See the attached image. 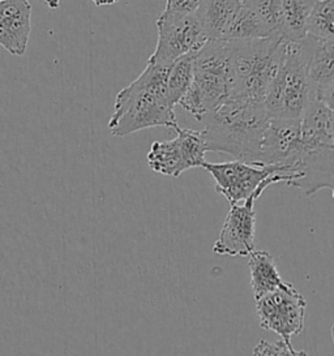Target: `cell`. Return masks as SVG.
<instances>
[{
	"mask_svg": "<svg viewBox=\"0 0 334 356\" xmlns=\"http://www.w3.org/2000/svg\"><path fill=\"white\" fill-rule=\"evenodd\" d=\"M95 6H98V7H102V6H111V4H115V3H118L119 0H92Z\"/></svg>",
	"mask_w": 334,
	"mask_h": 356,
	"instance_id": "obj_25",
	"label": "cell"
},
{
	"mask_svg": "<svg viewBox=\"0 0 334 356\" xmlns=\"http://www.w3.org/2000/svg\"><path fill=\"white\" fill-rule=\"evenodd\" d=\"M250 286L255 300H259L267 293H273L285 287L289 282L282 280L271 253L267 251H255L250 254Z\"/></svg>",
	"mask_w": 334,
	"mask_h": 356,
	"instance_id": "obj_15",
	"label": "cell"
},
{
	"mask_svg": "<svg viewBox=\"0 0 334 356\" xmlns=\"http://www.w3.org/2000/svg\"><path fill=\"white\" fill-rule=\"evenodd\" d=\"M302 43L307 55V76L312 99L333 108L334 41L305 35Z\"/></svg>",
	"mask_w": 334,
	"mask_h": 356,
	"instance_id": "obj_12",
	"label": "cell"
},
{
	"mask_svg": "<svg viewBox=\"0 0 334 356\" xmlns=\"http://www.w3.org/2000/svg\"><path fill=\"white\" fill-rule=\"evenodd\" d=\"M302 147L301 119H271L261 138L259 157L253 166L271 168L289 186L292 168Z\"/></svg>",
	"mask_w": 334,
	"mask_h": 356,
	"instance_id": "obj_9",
	"label": "cell"
},
{
	"mask_svg": "<svg viewBox=\"0 0 334 356\" xmlns=\"http://www.w3.org/2000/svg\"><path fill=\"white\" fill-rule=\"evenodd\" d=\"M264 38H271V33L260 22L256 13L247 6V3L241 1L239 10L235 13L229 29L223 37V41L230 43H243Z\"/></svg>",
	"mask_w": 334,
	"mask_h": 356,
	"instance_id": "obj_18",
	"label": "cell"
},
{
	"mask_svg": "<svg viewBox=\"0 0 334 356\" xmlns=\"http://www.w3.org/2000/svg\"><path fill=\"white\" fill-rule=\"evenodd\" d=\"M240 4V0H200L195 15L209 41H223Z\"/></svg>",
	"mask_w": 334,
	"mask_h": 356,
	"instance_id": "obj_14",
	"label": "cell"
},
{
	"mask_svg": "<svg viewBox=\"0 0 334 356\" xmlns=\"http://www.w3.org/2000/svg\"><path fill=\"white\" fill-rule=\"evenodd\" d=\"M311 99L304 46L302 41L287 42L281 65L264 99L267 115L271 119H301Z\"/></svg>",
	"mask_w": 334,
	"mask_h": 356,
	"instance_id": "obj_6",
	"label": "cell"
},
{
	"mask_svg": "<svg viewBox=\"0 0 334 356\" xmlns=\"http://www.w3.org/2000/svg\"><path fill=\"white\" fill-rule=\"evenodd\" d=\"M202 168L216 180V191L229 200L231 205L248 199L259 200L269 186L285 181L273 168H257L240 161L225 163L205 162Z\"/></svg>",
	"mask_w": 334,
	"mask_h": 356,
	"instance_id": "obj_8",
	"label": "cell"
},
{
	"mask_svg": "<svg viewBox=\"0 0 334 356\" xmlns=\"http://www.w3.org/2000/svg\"><path fill=\"white\" fill-rule=\"evenodd\" d=\"M252 356H307V353L295 350L292 343H285L281 339L278 342L260 341L253 348Z\"/></svg>",
	"mask_w": 334,
	"mask_h": 356,
	"instance_id": "obj_23",
	"label": "cell"
},
{
	"mask_svg": "<svg viewBox=\"0 0 334 356\" xmlns=\"http://www.w3.org/2000/svg\"><path fill=\"white\" fill-rule=\"evenodd\" d=\"M146 161L148 166L154 172L165 177L177 178L188 170L177 137L168 141H154Z\"/></svg>",
	"mask_w": 334,
	"mask_h": 356,
	"instance_id": "obj_16",
	"label": "cell"
},
{
	"mask_svg": "<svg viewBox=\"0 0 334 356\" xmlns=\"http://www.w3.org/2000/svg\"><path fill=\"white\" fill-rule=\"evenodd\" d=\"M175 131L177 132V143L188 170L202 168V165L207 162L205 153L208 152V145L202 131L180 127H177Z\"/></svg>",
	"mask_w": 334,
	"mask_h": 356,
	"instance_id": "obj_21",
	"label": "cell"
},
{
	"mask_svg": "<svg viewBox=\"0 0 334 356\" xmlns=\"http://www.w3.org/2000/svg\"><path fill=\"white\" fill-rule=\"evenodd\" d=\"M256 201L257 200L248 199L244 202L231 205L218 239L214 243V253L219 256L247 257L256 250Z\"/></svg>",
	"mask_w": 334,
	"mask_h": 356,
	"instance_id": "obj_11",
	"label": "cell"
},
{
	"mask_svg": "<svg viewBox=\"0 0 334 356\" xmlns=\"http://www.w3.org/2000/svg\"><path fill=\"white\" fill-rule=\"evenodd\" d=\"M316 0H282L281 35L287 42L305 38V26Z\"/></svg>",
	"mask_w": 334,
	"mask_h": 356,
	"instance_id": "obj_17",
	"label": "cell"
},
{
	"mask_svg": "<svg viewBox=\"0 0 334 356\" xmlns=\"http://www.w3.org/2000/svg\"><path fill=\"white\" fill-rule=\"evenodd\" d=\"M240 1H244V0H240Z\"/></svg>",
	"mask_w": 334,
	"mask_h": 356,
	"instance_id": "obj_27",
	"label": "cell"
},
{
	"mask_svg": "<svg viewBox=\"0 0 334 356\" xmlns=\"http://www.w3.org/2000/svg\"><path fill=\"white\" fill-rule=\"evenodd\" d=\"M287 41L264 38L250 42L231 43L232 92L238 97L264 105V99L285 56Z\"/></svg>",
	"mask_w": 334,
	"mask_h": 356,
	"instance_id": "obj_5",
	"label": "cell"
},
{
	"mask_svg": "<svg viewBox=\"0 0 334 356\" xmlns=\"http://www.w3.org/2000/svg\"><path fill=\"white\" fill-rule=\"evenodd\" d=\"M268 120L264 105L238 97H229L200 119L208 152L228 154L252 166L259 157Z\"/></svg>",
	"mask_w": 334,
	"mask_h": 356,
	"instance_id": "obj_1",
	"label": "cell"
},
{
	"mask_svg": "<svg viewBox=\"0 0 334 356\" xmlns=\"http://www.w3.org/2000/svg\"><path fill=\"white\" fill-rule=\"evenodd\" d=\"M271 33V38H282V0H244Z\"/></svg>",
	"mask_w": 334,
	"mask_h": 356,
	"instance_id": "obj_22",
	"label": "cell"
},
{
	"mask_svg": "<svg viewBox=\"0 0 334 356\" xmlns=\"http://www.w3.org/2000/svg\"><path fill=\"white\" fill-rule=\"evenodd\" d=\"M200 0H166V10L177 13H195Z\"/></svg>",
	"mask_w": 334,
	"mask_h": 356,
	"instance_id": "obj_24",
	"label": "cell"
},
{
	"mask_svg": "<svg viewBox=\"0 0 334 356\" xmlns=\"http://www.w3.org/2000/svg\"><path fill=\"white\" fill-rule=\"evenodd\" d=\"M305 308L304 296L292 283L256 300L261 327L277 333L285 343H292V337L302 333Z\"/></svg>",
	"mask_w": 334,
	"mask_h": 356,
	"instance_id": "obj_10",
	"label": "cell"
},
{
	"mask_svg": "<svg viewBox=\"0 0 334 356\" xmlns=\"http://www.w3.org/2000/svg\"><path fill=\"white\" fill-rule=\"evenodd\" d=\"M196 53L188 54L171 64L167 72L166 95L170 104L175 107L183 95L187 93L188 88L193 79V63Z\"/></svg>",
	"mask_w": 334,
	"mask_h": 356,
	"instance_id": "obj_19",
	"label": "cell"
},
{
	"mask_svg": "<svg viewBox=\"0 0 334 356\" xmlns=\"http://www.w3.org/2000/svg\"><path fill=\"white\" fill-rule=\"evenodd\" d=\"M156 25V50L148 59V63L170 67L182 56L198 53L209 41L195 13L188 15L165 10L157 19Z\"/></svg>",
	"mask_w": 334,
	"mask_h": 356,
	"instance_id": "obj_7",
	"label": "cell"
},
{
	"mask_svg": "<svg viewBox=\"0 0 334 356\" xmlns=\"http://www.w3.org/2000/svg\"><path fill=\"white\" fill-rule=\"evenodd\" d=\"M302 147L292 168L290 187L313 196L334 191L333 108L312 99L301 118Z\"/></svg>",
	"mask_w": 334,
	"mask_h": 356,
	"instance_id": "obj_3",
	"label": "cell"
},
{
	"mask_svg": "<svg viewBox=\"0 0 334 356\" xmlns=\"http://www.w3.org/2000/svg\"><path fill=\"white\" fill-rule=\"evenodd\" d=\"M31 33V6L28 0L0 1V46L21 56L26 51Z\"/></svg>",
	"mask_w": 334,
	"mask_h": 356,
	"instance_id": "obj_13",
	"label": "cell"
},
{
	"mask_svg": "<svg viewBox=\"0 0 334 356\" xmlns=\"http://www.w3.org/2000/svg\"><path fill=\"white\" fill-rule=\"evenodd\" d=\"M305 32L317 40L334 41V0H316Z\"/></svg>",
	"mask_w": 334,
	"mask_h": 356,
	"instance_id": "obj_20",
	"label": "cell"
},
{
	"mask_svg": "<svg viewBox=\"0 0 334 356\" xmlns=\"http://www.w3.org/2000/svg\"><path fill=\"white\" fill-rule=\"evenodd\" d=\"M0 1H1V0H0Z\"/></svg>",
	"mask_w": 334,
	"mask_h": 356,
	"instance_id": "obj_28",
	"label": "cell"
},
{
	"mask_svg": "<svg viewBox=\"0 0 334 356\" xmlns=\"http://www.w3.org/2000/svg\"><path fill=\"white\" fill-rule=\"evenodd\" d=\"M231 92V43L208 41L196 53L192 84L177 105L200 120L225 102Z\"/></svg>",
	"mask_w": 334,
	"mask_h": 356,
	"instance_id": "obj_4",
	"label": "cell"
},
{
	"mask_svg": "<svg viewBox=\"0 0 334 356\" xmlns=\"http://www.w3.org/2000/svg\"><path fill=\"white\" fill-rule=\"evenodd\" d=\"M168 68L146 63L141 74L119 92L109 122L113 136H128L153 127L177 129L179 124L174 106L166 95Z\"/></svg>",
	"mask_w": 334,
	"mask_h": 356,
	"instance_id": "obj_2",
	"label": "cell"
},
{
	"mask_svg": "<svg viewBox=\"0 0 334 356\" xmlns=\"http://www.w3.org/2000/svg\"><path fill=\"white\" fill-rule=\"evenodd\" d=\"M46 1V4H47V7L49 8H51V10H56L58 7H59V4H61V1L62 0H45Z\"/></svg>",
	"mask_w": 334,
	"mask_h": 356,
	"instance_id": "obj_26",
	"label": "cell"
}]
</instances>
